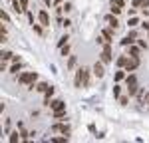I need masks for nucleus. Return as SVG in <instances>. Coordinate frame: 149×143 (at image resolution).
Masks as SVG:
<instances>
[{
  "label": "nucleus",
  "instance_id": "obj_42",
  "mask_svg": "<svg viewBox=\"0 0 149 143\" xmlns=\"http://www.w3.org/2000/svg\"><path fill=\"white\" fill-rule=\"evenodd\" d=\"M145 103H147V107H149V92H147V97H145Z\"/></svg>",
  "mask_w": 149,
  "mask_h": 143
},
{
  "label": "nucleus",
  "instance_id": "obj_10",
  "mask_svg": "<svg viewBox=\"0 0 149 143\" xmlns=\"http://www.w3.org/2000/svg\"><path fill=\"white\" fill-rule=\"evenodd\" d=\"M105 22H107V26H111L113 30H117V28H119V20L115 18V14H109V16H105Z\"/></svg>",
  "mask_w": 149,
  "mask_h": 143
},
{
  "label": "nucleus",
  "instance_id": "obj_41",
  "mask_svg": "<svg viewBox=\"0 0 149 143\" xmlns=\"http://www.w3.org/2000/svg\"><path fill=\"white\" fill-rule=\"evenodd\" d=\"M54 4H56V6H62V4H64V0H54Z\"/></svg>",
  "mask_w": 149,
  "mask_h": 143
},
{
  "label": "nucleus",
  "instance_id": "obj_14",
  "mask_svg": "<svg viewBox=\"0 0 149 143\" xmlns=\"http://www.w3.org/2000/svg\"><path fill=\"white\" fill-rule=\"evenodd\" d=\"M52 95H54V87L50 85L46 92H44V106H50V101H52Z\"/></svg>",
  "mask_w": 149,
  "mask_h": 143
},
{
  "label": "nucleus",
  "instance_id": "obj_13",
  "mask_svg": "<svg viewBox=\"0 0 149 143\" xmlns=\"http://www.w3.org/2000/svg\"><path fill=\"white\" fill-rule=\"evenodd\" d=\"M127 78V74H125V68H119V72H115V76H113V80L115 83H119V82H123Z\"/></svg>",
  "mask_w": 149,
  "mask_h": 143
},
{
  "label": "nucleus",
  "instance_id": "obj_5",
  "mask_svg": "<svg viewBox=\"0 0 149 143\" xmlns=\"http://www.w3.org/2000/svg\"><path fill=\"white\" fill-rule=\"evenodd\" d=\"M137 68H139V56H129V60L125 64V72L129 74V72H135Z\"/></svg>",
  "mask_w": 149,
  "mask_h": 143
},
{
  "label": "nucleus",
  "instance_id": "obj_33",
  "mask_svg": "<svg viewBox=\"0 0 149 143\" xmlns=\"http://www.w3.org/2000/svg\"><path fill=\"white\" fill-rule=\"evenodd\" d=\"M52 141H56V143H62V141H68V135H64V137H52Z\"/></svg>",
  "mask_w": 149,
  "mask_h": 143
},
{
  "label": "nucleus",
  "instance_id": "obj_7",
  "mask_svg": "<svg viewBox=\"0 0 149 143\" xmlns=\"http://www.w3.org/2000/svg\"><path fill=\"white\" fill-rule=\"evenodd\" d=\"M52 131H54V133L70 135V127H68V125H64V123H54V125H52Z\"/></svg>",
  "mask_w": 149,
  "mask_h": 143
},
{
  "label": "nucleus",
  "instance_id": "obj_19",
  "mask_svg": "<svg viewBox=\"0 0 149 143\" xmlns=\"http://www.w3.org/2000/svg\"><path fill=\"white\" fill-rule=\"evenodd\" d=\"M76 66H78V58H76V56H70V58H68V64H66V68H68V70H74Z\"/></svg>",
  "mask_w": 149,
  "mask_h": 143
},
{
  "label": "nucleus",
  "instance_id": "obj_6",
  "mask_svg": "<svg viewBox=\"0 0 149 143\" xmlns=\"http://www.w3.org/2000/svg\"><path fill=\"white\" fill-rule=\"evenodd\" d=\"M92 70H93V76H95V78H100V80H102L103 76H105V68H103V62H102V60L93 64Z\"/></svg>",
  "mask_w": 149,
  "mask_h": 143
},
{
  "label": "nucleus",
  "instance_id": "obj_15",
  "mask_svg": "<svg viewBox=\"0 0 149 143\" xmlns=\"http://www.w3.org/2000/svg\"><path fill=\"white\" fill-rule=\"evenodd\" d=\"M12 12H16V14H22V12H24L20 0H12Z\"/></svg>",
  "mask_w": 149,
  "mask_h": 143
},
{
  "label": "nucleus",
  "instance_id": "obj_17",
  "mask_svg": "<svg viewBox=\"0 0 149 143\" xmlns=\"http://www.w3.org/2000/svg\"><path fill=\"white\" fill-rule=\"evenodd\" d=\"M127 60H129V56H127V54H123V56H119V58L115 60V64H117V68H125Z\"/></svg>",
  "mask_w": 149,
  "mask_h": 143
},
{
  "label": "nucleus",
  "instance_id": "obj_36",
  "mask_svg": "<svg viewBox=\"0 0 149 143\" xmlns=\"http://www.w3.org/2000/svg\"><path fill=\"white\" fill-rule=\"evenodd\" d=\"M111 2H113V4H117V6H121V8L125 6V0H111Z\"/></svg>",
  "mask_w": 149,
  "mask_h": 143
},
{
  "label": "nucleus",
  "instance_id": "obj_38",
  "mask_svg": "<svg viewBox=\"0 0 149 143\" xmlns=\"http://www.w3.org/2000/svg\"><path fill=\"white\" fill-rule=\"evenodd\" d=\"M20 4H22L24 12H26V10H28V4H30V2H28V0H20Z\"/></svg>",
  "mask_w": 149,
  "mask_h": 143
},
{
  "label": "nucleus",
  "instance_id": "obj_31",
  "mask_svg": "<svg viewBox=\"0 0 149 143\" xmlns=\"http://www.w3.org/2000/svg\"><path fill=\"white\" fill-rule=\"evenodd\" d=\"M129 97H131L129 94H127V95H121V97H119V103H121V106H127V101H129Z\"/></svg>",
  "mask_w": 149,
  "mask_h": 143
},
{
  "label": "nucleus",
  "instance_id": "obj_8",
  "mask_svg": "<svg viewBox=\"0 0 149 143\" xmlns=\"http://www.w3.org/2000/svg\"><path fill=\"white\" fill-rule=\"evenodd\" d=\"M38 22L42 24V26H50V14L46 10H40L38 12Z\"/></svg>",
  "mask_w": 149,
  "mask_h": 143
},
{
  "label": "nucleus",
  "instance_id": "obj_28",
  "mask_svg": "<svg viewBox=\"0 0 149 143\" xmlns=\"http://www.w3.org/2000/svg\"><path fill=\"white\" fill-rule=\"evenodd\" d=\"M60 52H62V56L66 58V56L70 54V44H66V46H62V48H60Z\"/></svg>",
  "mask_w": 149,
  "mask_h": 143
},
{
  "label": "nucleus",
  "instance_id": "obj_35",
  "mask_svg": "<svg viewBox=\"0 0 149 143\" xmlns=\"http://www.w3.org/2000/svg\"><path fill=\"white\" fill-rule=\"evenodd\" d=\"M62 8H64V12H70V10H72V4L66 2V4H62Z\"/></svg>",
  "mask_w": 149,
  "mask_h": 143
},
{
  "label": "nucleus",
  "instance_id": "obj_25",
  "mask_svg": "<svg viewBox=\"0 0 149 143\" xmlns=\"http://www.w3.org/2000/svg\"><path fill=\"white\" fill-rule=\"evenodd\" d=\"M109 10H111V14H115V16H117V14L121 12V6H117V4H113V2H111V6H109Z\"/></svg>",
  "mask_w": 149,
  "mask_h": 143
},
{
  "label": "nucleus",
  "instance_id": "obj_16",
  "mask_svg": "<svg viewBox=\"0 0 149 143\" xmlns=\"http://www.w3.org/2000/svg\"><path fill=\"white\" fill-rule=\"evenodd\" d=\"M10 137H8V141L10 143H16V141H22V133H18V131H12V133H8Z\"/></svg>",
  "mask_w": 149,
  "mask_h": 143
},
{
  "label": "nucleus",
  "instance_id": "obj_20",
  "mask_svg": "<svg viewBox=\"0 0 149 143\" xmlns=\"http://www.w3.org/2000/svg\"><path fill=\"white\" fill-rule=\"evenodd\" d=\"M48 87H50V85H48L46 82H40V83H36V92H40V94H44V92H46Z\"/></svg>",
  "mask_w": 149,
  "mask_h": 143
},
{
  "label": "nucleus",
  "instance_id": "obj_23",
  "mask_svg": "<svg viewBox=\"0 0 149 143\" xmlns=\"http://www.w3.org/2000/svg\"><path fill=\"white\" fill-rule=\"evenodd\" d=\"M68 40H70V36H68V34H64L62 38H60V40H58V48L66 46V44H68Z\"/></svg>",
  "mask_w": 149,
  "mask_h": 143
},
{
  "label": "nucleus",
  "instance_id": "obj_1",
  "mask_svg": "<svg viewBox=\"0 0 149 143\" xmlns=\"http://www.w3.org/2000/svg\"><path fill=\"white\" fill-rule=\"evenodd\" d=\"M90 74H93V70L81 66L80 70L76 72V80H74L76 87H88V85H90Z\"/></svg>",
  "mask_w": 149,
  "mask_h": 143
},
{
  "label": "nucleus",
  "instance_id": "obj_18",
  "mask_svg": "<svg viewBox=\"0 0 149 143\" xmlns=\"http://www.w3.org/2000/svg\"><path fill=\"white\" fill-rule=\"evenodd\" d=\"M20 68H22V62H12V66H10V70H8V72L16 76V74L20 72Z\"/></svg>",
  "mask_w": 149,
  "mask_h": 143
},
{
  "label": "nucleus",
  "instance_id": "obj_40",
  "mask_svg": "<svg viewBox=\"0 0 149 143\" xmlns=\"http://www.w3.org/2000/svg\"><path fill=\"white\" fill-rule=\"evenodd\" d=\"M141 26L145 28V32H147V34H149V20H147V22H143V24H141Z\"/></svg>",
  "mask_w": 149,
  "mask_h": 143
},
{
  "label": "nucleus",
  "instance_id": "obj_34",
  "mask_svg": "<svg viewBox=\"0 0 149 143\" xmlns=\"http://www.w3.org/2000/svg\"><path fill=\"white\" fill-rule=\"evenodd\" d=\"M26 16H28V20H30V24H34V14L30 10H26Z\"/></svg>",
  "mask_w": 149,
  "mask_h": 143
},
{
  "label": "nucleus",
  "instance_id": "obj_21",
  "mask_svg": "<svg viewBox=\"0 0 149 143\" xmlns=\"http://www.w3.org/2000/svg\"><path fill=\"white\" fill-rule=\"evenodd\" d=\"M52 117H54V119H58V121H62V117H66V109L54 111V113H52Z\"/></svg>",
  "mask_w": 149,
  "mask_h": 143
},
{
  "label": "nucleus",
  "instance_id": "obj_30",
  "mask_svg": "<svg viewBox=\"0 0 149 143\" xmlns=\"http://www.w3.org/2000/svg\"><path fill=\"white\" fill-rule=\"evenodd\" d=\"M32 28H34V32L38 36H42V24H32Z\"/></svg>",
  "mask_w": 149,
  "mask_h": 143
},
{
  "label": "nucleus",
  "instance_id": "obj_9",
  "mask_svg": "<svg viewBox=\"0 0 149 143\" xmlns=\"http://www.w3.org/2000/svg\"><path fill=\"white\" fill-rule=\"evenodd\" d=\"M113 28H111V26H107V28H103V32H102V36L103 38H105V42H107V44H111V42H113Z\"/></svg>",
  "mask_w": 149,
  "mask_h": 143
},
{
  "label": "nucleus",
  "instance_id": "obj_12",
  "mask_svg": "<svg viewBox=\"0 0 149 143\" xmlns=\"http://www.w3.org/2000/svg\"><path fill=\"white\" fill-rule=\"evenodd\" d=\"M141 50H143V48L139 46H133V44H131V46H127V56H139V54H141Z\"/></svg>",
  "mask_w": 149,
  "mask_h": 143
},
{
  "label": "nucleus",
  "instance_id": "obj_37",
  "mask_svg": "<svg viewBox=\"0 0 149 143\" xmlns=\"http://www.w3.org/2000/svg\"><path fill=\"white\" fill-rule=\"evenodd\" d=\"M137 44L143 48V50H147V42H145V40H137Z\"/></svg>",
  "mask_w": 149,
  "mask_h": 143
},
{
  "label": "nucleus",
  "instance_id": "obj_26",
  "mask_svg": "<svg viewBox=\"0 0 149 143\" xmlns=\"http://www.w3.org/2000/svg\"><path fill=\"white\" fill-rule=\"evenodd\" d=\"M0 20H2V24H10V16H8V12H2V14H0Z\"/></svg>",
  "mask_w": 149,
  "mask_h": 143
},
{
  "label": "nucleus",
  "instance_id": "obj_39",
  "mask_svg": "<svg viewBox=\"0 0 149 143\" xmlns=\"http://www.w3.org/2000/svg\"><path fill=\"white\" fill-rule=\"evenodd\" d=\"M70 24H72V22H70L68 18H66V20H62V26H64V28H70Z\"/></svg>",
  "mask_w": 149,
  "mask_h": 143
},
{
  "label": "nucleus",
  "instance_id": "obj_4",
  "mask_svg": "<svg viewBox=\"0 0 149 143\" xmlns=\"http://www.w3.org/2000/svg\"><path fill=\"white\" fill-rule=\"evenodd\" d=\"M100 60L103 64H111L113 62V54H111V44H103L102 46V54H100Z\"/></svg>",
  "mask_w": 149,
  "mask_h": 143
},
{
  "label": "nucleus",
  "instance_id": "obj_22",
  "mask_svg": "<svg viewBox=\"0 0 149 143\" xmlns=\"http://www.w3.org/2000/svg\"><path fill=\"white\" fill-rule=\"evenodd\" d=\"M127 26H129V28H135V26H139V18H137V16H131V18L127 20Z\"/></svg>",
  "mask_w": 149,
  "mask_h": 143
},
{
  "label": "nucleus",
  "instance_id": "obj_29",
  "mask_svg": "<svg viewBox=\"0 0 149 143\" xmlns=\"http://www.w3.org/2000/svg\"><path fill=\"white\" fill-rule=\"evenodd\" d=\"M143 4H145V0H133L131 2V6H135V8H143Z\"/></svg>",
  "mask_w": 149,
  "mask_h": 143
},
{
  "label": "nucleus",
  "instance_id": "obj_32",
  "mask_svg": "<svg viewBox=\"0 0 149 143\" xmlns=\"http://www.w3.org/2000/svg\"><path fill=\"white\" fill-rule=\"evenodd\" d=\"M119 92H121V85L115 83V85H113V97H119Z\"/></svg>",
  "mask_w": 149,
  "mask_h": 143
},
{
  "label": "nucleus",
  "instance_id": "obj_11",
  "mask_svg": "<svg viewBox=\"0 0 149 143\" xmlns=\"http://www.w3.org/2000/svg\"><path fill=\"white\" fill-rule=\"evenodd\" d=\"M50 107H52V111H60V109H66V103L62 99H54V101H50Z\"/></svg>",
  "mask_w": 149,
  "mask_h": 143
},
{
  "label": "nucleus",
  "instance_id": "obj_3",
  "mask_svg": "<svg viewBox=\"0 0 149 143\" xmlns=\"http://www.w3.org/2000/svg\"><path fill=\"white\" fill-rule=\"evenodd\" d=\"M125 85H127V94L131 95V97H135V94H137L139 85H137V76L133 74V72H129L125 78Z\"/></svg>",
  "mask_w": 149,
  "mask_h": 143
},
{
  "label": "nucleus",
  "instance_id": "obj_2",
  "mask_svg": "<svg viewBox=\"0 0 149 143\" xmlns=\"http://www.w3.org/2000/svg\"><path fill=\"white\" fill-rule=\"evenodd\" d=\"M36 80H38V74L36 72H22L18 76V83L26 85L28 90H36Z\"/></svg>",
  "mask_w": 149,
  "mask_h": 143
},
{
  "label": "nucleus",
  "instance_id": "obj_27",
  "mask_svg": "<svg viewBox=\"0 0 149 143\" xmlns=\"http://www.w3.org/2000/svg\"><path fill=\"white\" fill-rule=\"evenodd\" d=\"M133 42H135V40H133V38H129V36H125V38H123V40H121V46H131V44H133Z\"/></svg>",
  "mask_w": 149,
  "mask_h": 143
},
{
  "label": "nucleus",
  "instance_id": "obj_24",
  "mask_svg": "<svg viewBox=\"0 0 149 143\" xmlns=\"http://www.w3.org/2000/svg\"><path fill=\"white\" fill-rule=\"evenodd\" d=\"M12 56H14V54H12L10 50H2V60H6V62H8V60H12Z\"/></svg>",
  "mask_w": 149,
  "mask_h": 143
}]
</instances>
